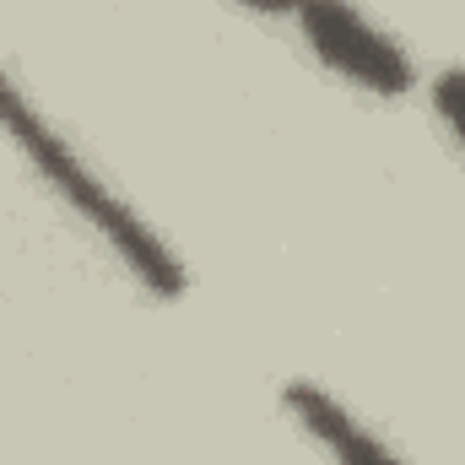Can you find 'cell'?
Returning <instances> with one entry per match:
<instances>
[{"mask_svg":"<svg viewBox=\"0 0 465 465\" xmlns=\"http://www.w3.org/2000/svg\"><path fill=\"white\" fill-rule=\"evenodd\" d=\"M0 130H5V141L33 163V173H38V179H44L87 228L114 249L119 265H124L146 292H157V298H179V292H184L190 276H184V265L173 260V249H168V243H163V238L146 228L114 190L76 157V146L38 114V104L11 82L5 65H0Z\"/></svg>","mask_w":465,"mask_h":465,"instance_id":"1","label":"cell"},{"mask_svg":"<svg viewBox=\"0 0 465 465\" xmlns=\"http://www.w3.org/2000/svg\"><path fill=\"white\" fill-rule=\"evenodd\" d=\"M292 16H298L309 49H314L336 76H347L351 87H362V93H373V98H406V93L417 87L411 54H406L384 27H373L351 0H303Z\"/></svg>","mask_w":465,"mask_h":465,"instance_id":"2","label":"cell"},{"mask_svg":"<svg viewBox=\"0 0 465 465\" xmlns=\"http://www.w3.org/2000/svg\"><path fill=\"white\" fill-rule=\"evenodd\" d=\"M282 401H287V411L298 417V428H303L336 465H406L379 433H368L331 390H320V384H309V379H292Z\"/></svg>","mask_w":465,"mask_h":465,"instance_id":"3","label":"cell"},{"mask_svg":"<svg viewBox=\"0 0 465 465\" xmlns=\"http://www.w3.org/2000/svg\"><path fill=\"white\" fill-rule=\"evenodd\" d=\"M428 98H433V114L450 124V135L465 146V65H450L428 82Z\"/></svg>","mask_w":465,"mask_h":465,"instance_id":"4","label":"cell"},{"mask_svg":"<svg viewBox=\"0 0 465 465\" xmlns=\"http://www.w3.org/2000/svg\"><path fill=\"white\" fill-rule=\"evenodd\" d=\"M238 5H249V11H260V16H292L303 0H238Z\"/></svg>","mask_w":465,"mask_h":465,"instance_id":"5","label":"cell"}]
</instances>
